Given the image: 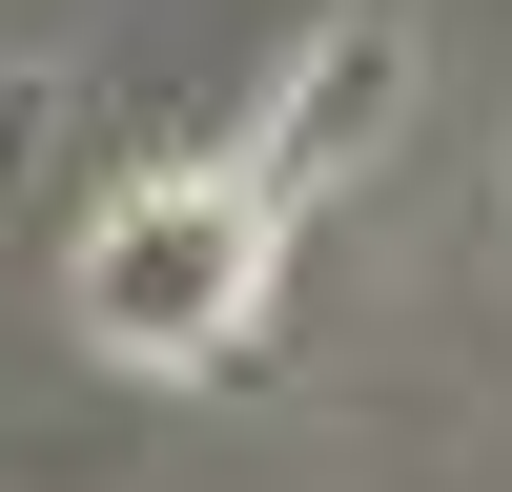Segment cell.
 <instances>
[{"mask_svg": "<svg viewBox=\"0 0 512 492\" xmlns=\"http://www.w3.org/2000/svg\"><path fill=\"white\" fill-rule=\"evenodd\" d=\"M390 103H410V41L349 21V41H308V62L246 103V144L144 164V185L82 226V267H62L82 349H123V369H226L246 328H267V287H287V246H308V205L369 164V123H390Z\"/></svg>", "mask_w": 512, "mask_h": 492, "instance_id": "1", "label": "cell"}]
</instances>
